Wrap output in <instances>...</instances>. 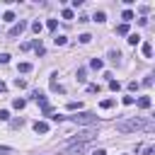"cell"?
<instances>
[{"label": "cell", "mask_w": 155, "mask_h": 155, "mask_svg": "<svg viewBox=\"0 0 155 155\" xmlns=\"http://www.w3.org/2000/svg\"><path fill=\"white\" fill-rule=\"evenodd\" d=\"M150 104H153L150 97H138V107H140V109H150Z\"/></svg>", "instance_id": "52a82bcc"}, {"label": "cell", "mask_w": 155, "mask_h": 155, "mask_svg": "<svg viewBox=\"0 0 155 155\" xmlns=\"http://www.w3.org/2000/svg\"><path fill=\"white\" fill-rule=\"evenodd\" d=\"M51 90H53V92H61V94L65 92V87H63V85H58V80H56V75L51 78Z\"/></svg>", "instance_id": "5b68a950"}, {"label": "cell", "mask_w": 155, "mask_h": 155, "mask_svg": "<svg viewBox=\"0 0 155 155\" xmlns=\"http://www.w3.org/2000/svg\"><path fill=\"white\" fill-rule=\"evenodd\" d=\"M90 41H92L90 34H80V44H90Z\"/></svg>", "instance_id": "603a6c76"}, {"label": "cell", "mask_w": 155, "mask_h": 155, "mask_svg": "<svg viewBox=\"0 0 155 155\" xmlns=\"http://www.w3.org/2000/svg\"><path fill=\"white\" fill-rule=\"evenodd\" d=\"M65 41H68V39H65L63 34H58V36L53 39V44H56V46H65Z\"/></svg>", "instance_id": "5bb4252c"}, {"label": "cell", "mask_w": 155, "mask_h": 155, "mask_svg": "<svg viewBox=\"0 0 155 155\" xmlns=\"http://www.w3.org/2000/svg\"><path fill=\"white\" fill-rule=\"evenodd\" d=\"M56 24H58V22H56V19H48V22H46V27H48V29H51V31H53V29H56Z\"/></svg>", "instance_id": "83f0119b"}, {"label": "cell", "mask_w": 155, "mask_h": 155, "mask_svg": "<svg viewBox=\"0 0 155 155\" xmlns=\"http://www.w3.org/2000/svg\"><path fill=\"white\" fill-rule=\"evenodd\" d=\"M116 34H121V36L128 34V24H119V27H116Z\"/></svg>", "instance_id": "d6986e66"}, {"label": "cell", "mask_w": 155, "mask_h": 155, "mask_svg": "<svg viewBox=\"0 0 155 155\" xmlns=\"http://www.w3.org/2000/svg\"><path fill=\"white\" fill-rule=\"evenodd\" d=\"M85 80H87V70L80 68V70H78V82H85Z\"/></svg>", "instance_id": "9a60e30c"}, {"label": "cell", "mask_w": 155, "mask_h": 155, "mask_svg": "<svg viewBox=\"0 0 155 155\" xmlns=\"http://www.w3.org/2000/svg\"><path fill=\"white\" fill-rule=\"evenodd\" d=\"M63 19H73V10L65 7V10H63Z\"/></svg>", "instance_id": "d4e9b609"}, {"label": "cell", "mask_w": 155, "mask_h": 155, "mask_svg": "<svg viewBox=\"0 0 155 155\" xmlns=\"http://www.w3.org/2000/svg\"><path fill=\"white\" fill-rule=\"evenodd\" d=\"M138 153H143V155H150V153H153V143H145V145H140V148H138Z\"/></svg>", "instance_id": "30bf717a"}, {"label": "cell", "mask_w": 155, "mask_h": 155, "mask_svg": "<svg viewBox=\"0 0 155 155\" xmlns=\"http://www.w3.org/2000/svg\"><path fill=\"white\" fill-rule=\"evenodd\" d=\"M2 92H5V82L0 80V94H2Z\"/></svg>", "instance_id": "d6a6232c"}, {"label": "cell", "mask_w": 155, "mask_h": 155, "mask_svg": "<svg viewBox=\"0 0 155 155\" xmlns=\"http://www.w3.org/2000/svg\"><path fill=\"white\" fill-rule=\"evenodd\" d=\"M140 51H143V56H145V58H150V56H153V44H150V41H143Z\"/></svg>", "instance_id": "277c9868"}, {"label": "cell", "mask_w": 155, "mask_h": 155, "mask_svg": "<svg viewBox=\"0 0 155 155\" xmlns=\"http://www.w3.org/2000/svg\"><path fill=\"white\" fill-rule=\"evenodd\" d=\"M41 29H44L41 22H31V31H34V34H41Z\"/></svg>", "instance_id": "4fadbf2b"}, {"label": "cell", "mask_w": 155, "mask_h": 155, "mask_svg": "<svg viewBox=\"0 0 155 155\" xmlns=\"http://www.w3.org/2000/svg\"><path fill=\"white\" fill-rule=\"evenodd\" d=\"M34 131H36V133H46V131H48V124H46V121H36V124H34Z\"/></svg>", "instance_id": "8992f818"}, {"label": "cell", "mask_w": 155, "mask_h": 155, "mask_svg": "<svg viewBox=\"0 0 155 155\" xmlns=\"http://www.w3.org/2000/svg\"><path fill=\"white\" fill-rule=\"evenodd\" d=\"M138 41H140V36H138V34H128V44H131V46H136Z\"/></svg>", "instance_id": "ffe728a7"}, {"label": "cell", "mask_w": 155, "mask_h": 155, "mask_svg": "<svg viewBox=\"0 0 155 155\" xmlns=\"http://www.w3.org/2000/svg\"><path fill=\"white\" fill-rule=\"evenodd\" d=\"M80 107H82L80 102H68V104H65V109H68V111H75V109H80Z\"/></svg>", "instance_id": "e0dca14e"}, {"label": "cell", "mask_w": 155, "mask_h": 155, "mask_svg": "<svg viewBox=\"0 0 155 155\" xmlns=\"http://www.w3.org/2000/svg\"><path fill=\"white\" fill-rule=\"evenodd\" d=\"M73 124H78V126H92V124H97V114H92V111H80V114L73 116Z\"/></svg>", "instance_id": "7a4b0ae2"}, {"label": "cell", "mask_w": 155, "mask_h": 155, "mask_svg": "<svg viewBox=\"0 0 155 155\" xmlns=\"http://www.w3.org/2000/svg\"><path fill=\"white\" fill-rule=\"evenodd\" d=\"M2 22H15V12H10V10H7V12L2 15Z\"/></svg>", "instance_id": "ac0fdd59"}, {"label": "cell", "mask_w": 155, "mask_h": 155, "mask_svg": "<svg viewBox=\"0 0 155 155\" xmlns=\"http://www.w3.org/2000/svg\"><path fill=\"white\" fill-rule=\"evenodd\" d=\"M15 87H19V90H24V87H27V80H22V78H17V80H15Z\"/></svg>", "instance_id": "7402d4cb"}, {"label": "cell", "mask_w": 155, "mask_h": 155, "mask_svg": "<svg viewBox=\"0 0 155 155\" xmlns=\"http://www.w3.org/2000/svg\"><path fill=\"white\" fill-rule=\"evenodd\" d=\"M24 29H27V22H24V19H19L17 24H12V29H10V34H7V36H12V39H15V36H19Z\"/></svg>", "instance_id": "3957f363"}, {"label": "cell", "mask_w": 155, "mask_h": 155, "mask_svg": "<svg viewBox=\"0 0 155 155\" xmlns=\"http://www.w3.org/2000/svg\"><path fill=\"white\" fill-rule=\"evenodd\" d=\"M114 104H116L114 99H102V102H99V107H102V109H111Z\"/></svg>", "instance_id": "7c38bea8"}, {"label": "cell", "mask_w": 155, "mask_h": 155, "mask_svg": "<svg viewBox=\"0 0 155 155\" xmlns=\"http://www.w3.org/2000/svg\"><path fill=\"white\" fill-rule=\"evenodd\" d=\"M92 155H107V153H104V150H94Z\"/></svg>", "instance_id": "1f68e13d"}, {"label": "cell", "mask_w": 155, "mask_h": 155, "mask_svg": "<svg viewBox=\"0 0 155 155\" xmlns=\"http://www.w3.org/2000/svg\"><path fill=\"white\" fill-rule=\"evenodd\" d=\"M153 131V121H143V119H126V121H119L116 124V131L121 133H131V131Z\"/></svg>", "instance_id": "6da1fadb"}, {"label": "cell", "mask_w": 155, "mask_h": 155, "mask_svg": "<svg viewBox=\"0 0 155 155\" xmlns=\"http://www.w3.org/2000/svg\"><path fill=\"white\" fill-rule=\"evenodd\" d=\"M94 19H97V22H104L107 15H104V12H94Z\"/></svg>", "instance_id": "484cf974"}, {"label": "cell", "mask_w": 155, "mask_h": 155, "mask_svg": "<svg viewBox=\"0 0 155 155\" xmlns=\"http://www.w3.org/2000/svg\"><path fill=\"white\" fill-rule=\"evenodd\" d=\"M87 92H92V94L99 92V85H87Z\"/></svg>", "instance_id": "f546056e"}, {"label": "cell", "mask_w": 155, "mask_h": 155, "mask_svg": "<svg viewBox=\"0 0 155 155\" xmlns=\"http://www.w3.org/2000/svg\"><path fill=\"white\" fill-rule=\"evenodd\" d=\"M133 102H136V97H131V94H128V97H124V104H126V107H131Z\"/></svg>", "instance_id": "4316f807"}, {"label": "cell", "mask_w": 155, "mask_h": 155, "mask_svg": "<svg viewBox=\"0 0 155 155\" xmlns=\"http://www.w3.org/2000/svg\"><path fill=\"white\" fill-rule=\"evenodd\" d=\"M31 68H34L31 63H19V65H17V70H19V73H31Z\"/></svg>", "instance_id": "9c48e42d"}, {"label": "cell", "mask_w": 155, "mask_h": 155, "mask_svg": "<svg viewBox=\"0 0 155 155\" xmlns=\"http://www.w3.org/2000/svg\"><path fill=\"white\" fill-rule=\"evenodd\" d=\"M0 63H10V53H0Z\"/></svg>", "instance_id": "4dcf8cb0"}, {"label": "cell", "mask_w": 155, "mask_h": 155, "mask_svg": "<svg viewBox=\"0 0 155 155\" xmlns=\"http://www.w3.org/2000/svg\"><path fill=\"white\" fill-rule=\"evenodd\" d=\"M24 104H27V102H24L22 97H17V99L12 102V107H15V109H24Z\"/></svg>", "instance_id": "2e32d148"}, {"label": "cell", "mask_w": 155, "mask_h": 155, "mask_svg": "<svg viewBox=\"0 0 155 155\" xmlns=\"http://www.w3.org/2000/svg\"><path fill=\"white\" fill-rule=\"evenodd\" d=\"M90 65H92V68H94V70H99V68H102V65H104V63H102V61H99V58H92V61H90Z\"/></svg>", "instance_id": "44dd1931"}, {"label": "cell", "mask_w": 155, "mask_h": 155, "mask_svg": "<svg viewBox=\"0 0 155 155\" xmlns=\"http://www.w3.org/2000/svg\"><path fill=\"white\" fill-rule=\"evenodd\" d=\"M10 119V111L7 109H0V121H7Z\"/></svg>", "instance_id": "cb8c5ba5"}, {"label": "cell", "mask_w": 155, "mask_h": 155, "mask_svg": "<svg viewBox=\"0 0 155 155\" xmlns=\"http://www.w3.org/2000/svg\"><path fill=\"white\" fill-rule=\"evenodd\" d=\"M109 90H111V92H119V90H121V82H119V80H109Z\"/></svg>", "instance_id": "8fae6325"}, {"label": "cell", "mask_w": 155, "mask_h": 155, "mask_svg": "<svg viewBox=\"0 0 155 155\" xmlns=\"http://www.w3.org/2000/svg\"><path fill=\"white\" fill-rule=\"evenodd\" d=\"M133 17H136V15H133L131 10H124V15H121V19H124V24H128V22H131Z\"/></svg>", "instance_id": "ba28073f"}, {"label": "cell", "mask_w": 155, "mask_h": 155, "mask_svg": "<svg viewBox=\"0 0 155 155\" xmlns=\"http://www.w3.org/2000/svg\"><path fill=\"white\" fill-rule=\"evenodd\" d=\"M128 90H131V92H136V90H138V82H136V80H131V82H128Z\"/></svg>", "instance_id": "f1b7e54d"}]
</instances>
